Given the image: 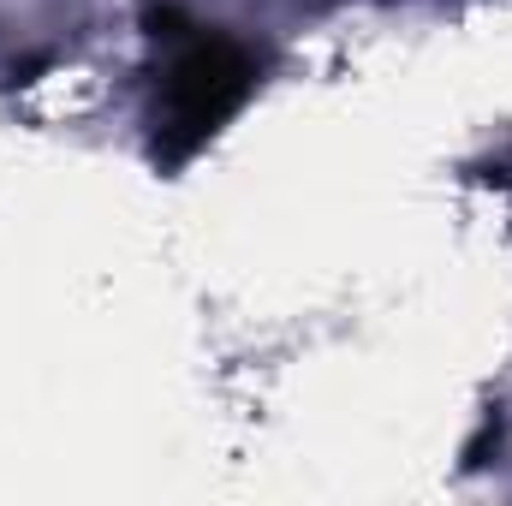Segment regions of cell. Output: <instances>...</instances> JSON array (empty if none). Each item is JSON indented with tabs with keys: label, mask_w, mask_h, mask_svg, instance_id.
Instances as JSON below:
<instances>
[{
	"label": "cell",
	"mask_w": 512,
	"mask_h": 506,
	"mask_svg": "<svg viewBox=\"0 0 512 506\" xmlns=\"http://www.w3.org/2000/svg\"><path fill=\"white\" fill-rule=\"evenodd\" d=\"M256 54L215 30H167V66L155 90V161L185 167L256 90Z\"/></svg>",
	"instance_id": "6da1fadb"
}]
</instances>
